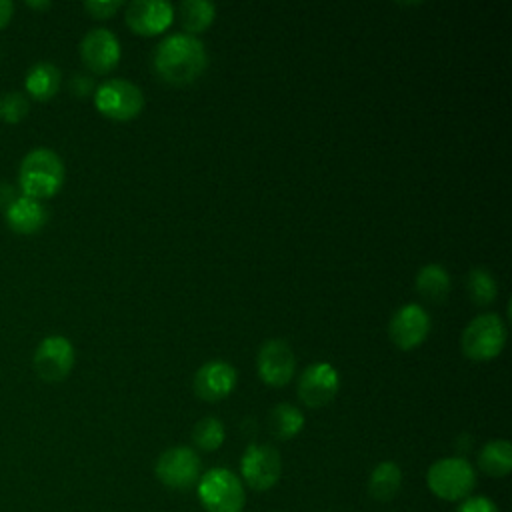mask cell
Masks as SVG:
<instances>
[{
	"mask_svg": "<svg viewBox=\"0 0 512 512\" xmlns=\"http://www.w3.org/2000/svg\"><path fill=\"white\" fill-rule=\"evenodd\" d=\"M152 62L156 74L164 82L172 86H184L194 82L204 72L208 56L202 40L180 32L160 40Z\"/></svg>",
	"mask_w": 512,
	"mask_h": 512,
	"instance_id": "1",
	"label": "cell"
},
{
	"mask_svg": "<svg viewBox=\"0 0 512 512\" xmlns=\"http://www.w3.org/2000/svg\"><path fill=\"white\" fill-rule=\"evenodd\" d=\"M64 162L50 148L30 150L18 168V184L22 196L44 200L60 192L64 184Z\"/></svg>",
	"mask_w": 512,
	"mask_h": 512,
	"instance_id": "2",
	"label": "cell"
},
{
	"mask_svg": "<svg viewBox=\"0 0 512 512\" xmlns=\"http://www.w3.org/2000/svg\"><path fill=\"white\" fill-rule=\"evenodd\" d=\"M198 500L206 512H242L246 494L240 478L228 468H210L198 480Z\"/></svg>",
	"mask_w": 512,
	"mask_h": 512,
	"instance_id": "3",
	"label": "cell"
},
{
	"mask_svg": "<svg viewBox=\"0 0 512 512\" xmlns=\"http://www.w3.org/2000/svg\"><path fill=\"white\" fill-rule=\"evenodd\" d=\"M426 484L432 494L442 500L456 502L468 498L476 486V472L462 456L436 460L426 472Z\"/></svg>",
	"mask_w": 512,
	"mask_h": 512,
	"instance_id": "4",
	"label": "cell"
},
{
	"mask_svg": "<svg viewBox=\"0 0 512 512\" xmlns=\"http://www.w3.org/2000/svg\"><path fill=\"white\" fill-rule=\"evenodd\" d=\"M506 344V324L494 314L486 312L468 322L460 336V348L464 356L484 362L496 358Z\"/></svg>",
	"mask_w": 512,
	"mask_h": 512,
	"instance_id": "5",
	"label": "cell"
},
{
	"mask_svg": "<svg viewBox=\"0 0 512 512\" xmlns=\"http://www.w3.org/2000/svg\"><path fill=\"white\" fill-rule=\"evenodd\" d=\"M94 104L100 114L112 120H132L144 108L142 90L124 78H112L102 82L94 92Z\"/></svg>",
	"mask_w": 512,
	"mask_h": 512,
	"instance_id": "6",
	"label": "cell"
},
{
	"mask_svg": "<svg viewBox=\"0 0 512 512\" xmlns=\"http://www.w3.org/2000/svg\"><path fill=\"white\" fill-rule=\"evenodd\" d=\"M154 474L166 488L186 492L198 484L202 476V462L192 448L174 446L158 456Z\"/></svg>",
	"mask_w": 512,
	"mask_h": 512,
	"instance_id": "7",
	"label": "cell"
},
{
	"mask_svg": "<svg viewBox=\"0 0 512 512\" xmlns=\"http://www.w3.org/2000/svg\"><path fill=\"white\" fill-rule=\"evenodd\" d=\"M240 474L252 490H270L282 474L278 450L270 444H250L240 458Z\"/></svg>",
	"mask_w": 512,
	"mask_h": 512,
	"instance_id": "8",
	"label": "cell"
},
{
	"mask_svg": "<svg viewBox=\"0 0 512 512\" xmlns=\"http://www.w3.org/2000/svg\"><path fill=\"white\" fill-rule=\"evenodd\" d=\"M74 346L66 336H46L34 352V370L44 382H62L74 368Z\"/></svg>",
	"mask_w": 512,
	"mask_h": 512,
	"instance_id": "9",
	"label": "cell"
},
{
	"mask_svg": "<svg viewBox=\"0 0 512 512\" xmlns=\"http://www.w3.org/2000/svg\"><path fill=\"white\" fill-rule=\"evenodd\" d=\"M340 388V374L330 362H314L298 378V398L308 408H320L334 400Z\"/></svg>",
	"mask_w": 512,
	"mask_h": 512,
	"instance_id": "10",
	"label": "cell"
},
{
	"mask_svg": "<svg viewBox=\"0 0 512 512\" xmlns=\"http://www.w3.org/2000/svg\"><path fill=\"white\" fill-rule=\"evenodd\" d=\"M256 368L260 378L274 388L286 386L296 370V358L288 342L280 338L266 340L256 356Z\"/></svg>",
	"mask_w": 512,
	"mask_h": 512,
	"instance_id": "11",
	"label": "cell"
},
{
	"mask_svg": "<svg viewBox=\"0 0 512 512\" xmlns=\"http://www.w3.org/2000/svg\"><path fill=\"white\" fill-rule=\"evenodd\" d=\"M430 332V316L420 304L400 306L388 324V334L394 346L400 350H412L420 346Z\"/></svg>",
	"mask_w": 512,
	"mask_h": 512,
	"instance_id": "12",
	"label": "cell"
},
{
	"mask_svg": "<svg viewBox=\"0 0 512 512\" xmlns=\"http://www.w3.org/2000/svg\"><path fill=\"white\" fill-rule=\"evenodd\" d=\"M80 58L94 74H106L120 60V42L108 28H94L80 42Z\"/></svg>",
	"mask_w": 512,
	"mask_h": 512,
	"instance_id": "13",
	"label": "cell"
},
{
	"mask_svg": "<svg viewBox=\"0 0 512 512\" xmlns=\"http://www.w3.org/2000/svg\"><path fill=\"white\" fill-rule=\"evenodd\" d=\"M126 24L132 32L154 36L164 32L174 20V6L166 0H132L126 6Z\"/></svg>",
	"mask_w": 512,
	"mask_h": 512,
	"instance_id": "14",
	"label": "cell"
},
{
	"mask_svg": "<svg viewBox=\"0 0 512 512\" xmlns=\"http://www.w3.org/2000/svg\"><path fill=\"white\" fill-rule=\"evenodd\" d=\"M236 368L226 360L204 362L194 374V392L200 400L218 402L224 400L236 386Z\"/></svg>",
	"mask_w": 512,
	"mask_h": 512,
	"instance_id": "15",
	"label": "cell"
},
{
	"mask_svg": "<svg viewBox=\"0 0 512 512\" xmlns=\"http://www.w3.org/2000/svg\"><path fill=\"white\" fill-rule=\"evenodd\" d=\"M4 220L16 234H34L44 228L48 212L40 200L28 196H16L4 210Z\"/></svg>",
	"mask_w": 512,
	"mask_h": 512,
	"instance_id": "16",
	"label": "cell"
},
{
	"mask_svg": "<svg viewBox=\"0 0 512 512\" xmlns=\"http://www.w3.org/2000/svg\"><path fill=\"white\" fill-rule=\"evenodd\" d=\"M452 280L442 264H426L416 274V292L430 304H442L450 296Z\"/></svg>",
	"mask_w": 512,
	"mask_h": 512,
	"instance_id": "17",
	"label": "cell"
},
{
	"mask_svg": "<svg viewBox=\"0 0 512 512\" xmlns=\"http://www.w3.org/2000/svg\"><path fill=\"white\" fill-rule=\"evenodd\" d=\"M62 82V74L52 62H36L28 68L24 78L26 94L34 100H50Z\"/></svg>",
	"mask_w": 512,
	"mask_h": 512,
	"instance_id": "18",
	"label": "cell"
},
{
	"mask_svg": "<svg viewBox=\"0 0 512 512\" xmlns=\"http://www.w3.org/2000/svg\"><path fill=\"white\" fill-rule=\"evenodd\" d=\"M402 486V470L396 462H380L368 478V494L376 502H390L396 498Z\"/></svg>",
	"mask_w": 512,
	"mask_h": 512,
	"instance_id": "19",
	"label": "cell"
},
{
	"mask_svg": "<svg viewBox=\"0 0 512 512\" xmlns=\"http://www.w3.org/2000/svg\"><path fill=\"white\" fill-rule=\"evenodd\" d=\"M478 466L492 478H504L512 470V444L508 440H490L478 454Z\"/></svg>",
	"mask_w": 512,
	"mask_h": 512,
	"instance_id": "20",
	"label": "cell"
},
{
	"mask_svg": "<svg viewBox=\"0 0 512 512\" xmlns=\"http://www.w3.org/2000/svg\"><path fill=\"white\" fill-rule=\"evenodd\" d=\"M270 434L278 440H290L304 428V414L300 408L280 402L268 412Z\"/></svg>",
	"mask_w": 512,
	"mask_h": 512,
	"instance_id": "21",
	"label": "cell"
},
{
	"mask_svg": "<svg viewBox=\"0 0 512 512\" xmlns=\"http://www.w3.org/2000/svg\"><path fill=\"white\" fill-rule=\"evenodd\" d=\"M216 16V6L208 0H184L178 6V18L186 34L194 36L198 32H204Z\"/></svg>",
	"mask_w": 512,
	"mask_h": 512,
	"instance_id": "22",
	"label": "cell"
},
{
	"mask_svg": "<svg viewBox=\"0 0 512 512\" xmlns=\"http://www.w3.org/2000/svg\"><path fill=\"white\" fill-rule=\"evenodd\" d=\"M468 294L476 306H488L498 296V286L492 272L484 266H474L468 272Z\"/></svg>",
	"mask_w": 512,
	"mask_h": 512,
	"instance_id": "23",
	"label": "cell"
},
{
	"mask_svg": "<svg viewBox=\"0 0 512 512\" xmlns=\"http://www.w3.org/2000/svg\"><path fill=\"white\" fill-rule=\"evenodd\" d=\"M224 438H226L224 424L216 416H204L192 428V442L196 444V448L204 452L218 450Z\"/></svg>",
	"mask_w": 512,
	"mask_h": 512,
	"instance_id": "24",
	"label": "cell"
},
{
	"mask_svg": "<svg viewBox=\"0 0 512 512\" xmlns=\"http://www.w3.org/2000/svg\"><path fill=\"white\" fill-rule=\"evenodd\" d=\"M28 110H30V102L22 92L12 90V92L0 94V118L4 122L18 124L20 120L26 118Z\"/></svg>",
	"mask_w": 512,
	"mask_h": 512,
	"instance_id": "25",
	"label": "cell"
},
{
	"mask_svg": "<svg viewBox=\"0 0 512 512\" xmlns=\"http://www.w3.org/2000/svg\"><path fill=\"white\" fill-rule=\"evenodd\" d=\"M122 0H86L84 2V10L92 16V18H110L114 16L120 8H122Z\"/></svg>",
	"mask_w": 512,
	"mask_h": 512,
	"instance_id": "26",
	"label": "cell"
},
{
	"mask_svg": "<svg viewBox=\"0 0 512 512\" xmlns=\"http://www.w3.org/2000/svg\"><path fill=\"white\" fill-rule=\"evenodd\" d=\"M456 512H500L498 506L486 498V496H470V498H464Z\"/></svg>",
	"mask_w": 512,
	"mask_h": 512,
	"instance_id": "27",
	"label": "cell"
},
{
	"mask_svg": "<svg viewBox=\"0 0 512 512\" xmlns=\"http://www.w3.org/2000/svg\"><path fill=\"white\" fill-rule=\"evenodd\" d=\"M94 90V80L86 74H74L72 80H70V92L76 96V98H86L88 94H92Z\"/></svg>",
	"mask_w": 512,
	"mask_h": 512,
	"instance_id": "28",
	"label": "cell"
},
{
	"mask_svg": "<svg viewBox=\"0 0 512 512\" xmlns=\"http://www.w3.org/2000/svg\"><path fill=\"white\" fill-rule=\"evenodd\" d=\"M14 198H16L14 188L10 184L0 182V210H6Z\"/></svg>",
	"mask_w": 512,
	"mask_h": 512,
	"instance_id": "29",
	"label": "cell"
},
{
	"mask_svg": "<svg viewBox=\"0 0 512 512\" xmlns=\"http://www.w3.org/2000/svg\"><path fill=\"white\" fill-rule=\"evenodd\" d=\"M14 14V4L10 0H0V28H4Z\"/></svg>",
	"mask_w": 512,
	"mask_h": 512,
	"instance_id": "30",
	"label": "cell"
},
{
	"mask_svg": "<svg viewBox=\"0 0 512 512\" xmlns=\"http://www.w3.org/2000/svg\"><path fill=\"white\" fill-rule=\"evenodd\" d=\"M26 4H28V6H32V8H50V2H48V0H42V2H34V0H28Z\"/></svg>",
	"mask_w": 512,
	"mask_h": 512,
	"instance_id": "31",
	"label": "cell"
}]
</instances>
